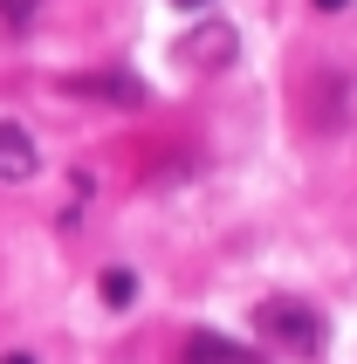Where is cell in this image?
Listing matches in <instances>:
<instances>
[{"label": "cell", "mask_w": 357, "mask_h": 364, "mask_svg": "<svg viewBox=\"0 0 357 364\" xmlns=\"http://www.w3.org/2000/svg\"><path fill=\"white\" fill-rule=\"evenodd\" d=\"M255 330L289 358H323V316L309 303H296V296H268L255 309Z\"/></svg>", "instance_id": "1"}, {"label": "cell", "mask_w": 357, "mask_h": 364, "mask_svg": "<svg viewBox=\"0 0 357 364\" xmlns=\"http://www.w3.org/2000/svg\"><path fill=\"white\" fill-rule=\"evenodd\" d=\"M234 55H240V35L227 28V21H199L193 35H178V62H186V69H199V76L234 69Z\"/></svg>", "instance_id": "2"}, {"label": "cell", "mask_w": 357, "mask_h": 364, "mask_svg": "<svg viewBox=\"0 0 357 364\" xmlns=\"http://www.w3.org/2000/svg\"><path fill=\"white\" fill-rule=\"evenodd\" d=\"M76 97H97V103H124V110H138L151 90H144V76H131V69H97V76H76L69 82Z\"/></svg>", "instance_id": "3"}, {"label": "cell", "mask_w": 357, "mask_h": 364, "mask_svg": "<svg viewBox=\"0 0 357 364\" xmlns=\"http://www.w3.org/2000/svg\"><path fill=\"white\" fill-rule=\"evenodd\" d=\"M35 165H41L35 138H28L21 124H7V117H0V179H7V186H21V179H35Z\"/></svg>", "instance_id": "4"}, {"label": "cell", "mask_w": 357, "mask_h": 364, "mask_svg": "<svg viewBox=\"0 0 357 364\" xmlns=\"http://www.w3.org/2000/svg\"><path fill=\"white\" fill-rule=\"evenodd\" d=\"M178 364H255V350L234 344V337H220V330H193L186 350H178Z\"/></svg>", "instance_id": "5"}, {"label": "cell", "mask_w": 357, "mask_h": 364, "mask_svg": "<svg viewBox=\"0 0 357 364\" xmlns=\"http://www.w3.org/2000/svg\"><path fill=\"white\" fill-rule=\"evenodd\" d=\"M131 296H138V275H131V268H103V303H131Z\"/></svg>", "instance_id": "6"}, {"label": "cell", "mask_w": 357, "mask_h": 364, "mask_svg": "<svg viewBox=\"0 0 357 364\" xmlns=\"http://www.w3.org/2000/svg\"><path fill=\"white\" fill-rule=\"evenodd\" d=\"M35 14H41V0H0V21H7V28H28Z\"/></svg>", "instance_id": "7"}, {"label": "cell", "mask_w": 357, "mask_h": 364, "mask_svg": "<svg viewBox=\"0 0 357 364\" xmlns=\"http://www.w3.org/2000/svg\"><path fill=\"white\" fill-rule=\"evenodd\" d=\"M316 7H323V14H337V7H351V0H316Z\"/></svg>", "instance_id": "8"}, {"label": "cell", "mask_w": 357, "mask_h": 364, "mask_svg": "<svg viewBox=\"0 0 357 364\" xmlns=\"http://www.w3.org/2000/svg\"><path fill=\"white\" fill-rule=\"evenodd\" d=\"M0 364H35V358H28V350H14V358H0Z\"/></svg>", "instance_id": "9"}, {"label": "cell", "mask_w": 357, "mask_h": 364, "mask_svg": "<svg viewBox=\"0 0 357 364\" xmlns=\"http://www.w3.org/2000/svg\"><path fill=\"white\" fill-rule=\"evenodd\" d=\"M172 7H199V0H172Z\"/></svg>", "instance_id": "10"}]
</instances>
